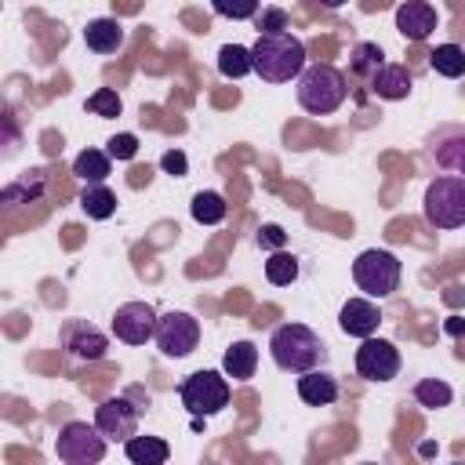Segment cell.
I'll return each instance as SVG.
<instances>
[{"label": "cell", "mask_w": 465, "mask_h": 465, "mask_svg": "<svg viewBox=\"0 0 465 465\" xmlns=\"http://www.w3.org/2000/svg\"><path fill=\"white\" fill-rule=\"evenodd\" d=\"M251 62L265 84H287L305 73V44L294 33L258 36L251 44Z\"/></svg>", "instance_id": "obj_1"}, {"label": "cell", "mask_w": 465, "mask_h": 465, "mask_svg": "<svg viewBox=\"0 0 465 465\" xmlns=\"http://www.w3.org/2000/svg\"><path fill=\"white\" fill-rule=\"evenodd\" d=\"M269 352H272V363L291 374H309L327 360V345L305 323H280L269 338Z\"/></svg>", "instance_id": "obj_2"}, {"label": "cell", "mask_w": 465, "mask_h": 465, "mask_svg": "<svg viewBox=\"0 0 465 465\" xmlns=\"http://www.w3.org/2000/svg\"><path fill=\"white\" fill-rule=\"evenodd\" d=\"M345 94H349V80L331 62H312L298 76V105L312 116H331L334 109H341Z\"/></svg>", "instance_id": "obj_3"}, {"label": "cell", "mask_w": 465, "mask_h": 465, "mask_svg": "<svg viewBox=\"0 0 465 465\" xmlns=\"http://www.w3.org/2000/svg\"><path fill=\"white\" fill-rule=\"evenodd\" d=\"M425 222L432 229H461L465 225V178L436 174L425 185Z\"/></svg>", "instance_id": "obj_4"}, {"label": "cell", "mask_w": 465, "mask_h": 465, "mask_svg": "<svg viewBox=\"0 0 465 465\" xmlns=\"http://www.w3.org/2000/svg\"><path fill=\"white\" fill-rule=\"evenodd\" d=\"M400 276H403L400 258H396L392 251H381V247H371V251H363V254L352 262V280H356V287H360L371 302L396 294Z\"/></svg>", "instance_id": "obj_5"}, {"label": "cell", "mask_w": 465, "mask_h": 465, "mask_svg": "<svg viewBox=\"0 0 465 465\" xmlns=\"http://www.w3.org/2000/svg\"><path fill=\"white\" fill-rule=\"evenodd\" d=\"M182 407L196 418H211L222 407H229V378L222 371H193L182 385H178Z\"/></svg>", "instance_id": "obj_6"}, {"label": "cell", "mask_w": 465, "mask_h": 465, "mask_svg": "<svg viewBox=\"0 0 465 465\" xmlns=\"http://www.w3.org/2000/svg\"><path fill=\"white\" fill-rule=\"evenodd\" d=\"M54 454L62 465H98L105 458V436L98 432V425L69 421L54 436Z\"/></svg>", "instance_id": "obj_7"}, {"label": "cell", "mask_w": 465, "mask_h": 465, "mask_svg": "<svg viewBox=\"0 0 465 465\" xmlns=\"http://www.w3.org/2000/svg\"><path fill=\"white\" fill-rule=\"evenodd\" d=\"M156 349L163 352V356H171V360H182V356H189L196 345H200V320L193 316V312H182V309H171V312H163L160 316V323H156Z\"/></svg>", "instance_id": "obj_8"}, {"label": "cell", "mask_w": 465, "mask_h": 465, "mask_svg": "<svg viewBox=\"0 0 465 465\" xmlns=\"http://www.w3.org/2000/svg\"><path fill=\"white\" fill-rule=\"evenodd\" d=\"M356 374L363 381H392L400 374V349L389 338H367L356 349Z\"/></svg>", "instance_id": "obj_9"}, {"label": "cell", "mask_w": 465, "mask_h": 465, "mask_svg": "<svg viewBox=\"0 0 465 465\" xmlns=\"http://www.w3.org/2000/svg\"><path fill=\"white\" fill-rule=\"evenodd\" d=\"M156 309L149 302H127L113 312V334L124 341V345H145L149 338H156Z\"/></svg>", "instance_id": "obj_10"}, {"label": "cell", "mask_w": 465, "mask_h": 465, "mask_svg": "<svg viewBox=\"0 0 465 465\" xmlns=\"http://www.w3.org/2000/svg\"><path fill=\"white\" fill-rule=\"evenodd\" d=\"M94 425L105 440H131L138 429V407L127 396H109L94 407Z\"/></svg>", "instance_id": "obj_11"}, {"label": "cell", "mask_w": 465, "mask_h": 465, "mask_svg": "<svg viewBox=\"0 0 465 465\" xmlns=\"http://www.w3.org/2000/svg\"><path fill=\"white\" fill-rule=\"evenodd\" d=\"M62 345H65L76 360L94 363V360H102V356H105L109 338H105L94 323H87V320H69V323H65V331H62Z\"/></svg>", "instance_id": "obj_12"}, {"label": "cell", "mask_w": 465, "mask_h": 465, "mask_svg": "<svg viewBox=\"0 0 465 465\" xmlns=\"http://www.w3.org/2000/svg\"><path fill=\"white\" fill-rule=\"evenodd\" d=\"M378 323H381V309H378L371 298H349V302L341 305V312H338V327H341L349 338H360V341L374 338Z\"/></svg>", "instance_id": "obj_13"}, {"label": "cell", "mask_w": 465, "mask_h": 465, "mask_svg": "<svg viewBox=\"0 0 465 465\" xmlns=\"http://www.w3.org/2000/svg\"><path fill=\"white\" fill-rule=\"evenodd\" d=\"M436 25H440V15H436V7L425 4V0H407V4L396 7V29H400L407 40H414V44H421L425 36H432Z\"/></svg>", "instance_id": "obj_14"}, {"label": "cell", "mask_w": 465, "mask_h": 465, "mask_svg": "<svg viewBox=\"0 0 465 465\" xmlns=\"http://www.w3.org/2000/svg\"><path fill=\"white\" fill-rule=\"evenodd\" d=\"M429 153H432L436 167L450 171L454 178H465V131H454V127L440 131V134L432 138Z\"/></svg>", "instance_id": "obj_15"}, {"label": "cell", "mask_w": 465, "mask_h": 465, "mask_svg": "<svg viewBox=\"0 0 465 465\" xmlns=\"http://www.w3.org/2000/svg\"><path fill=\"white\" fill-rule=\"evenodd\" d=\"M411 84H414V73L407 65H396V62H385L378 69V76L371 80V94L385 98V102H400L411 94Z\"/></svg>", "instance_id": "obj_16"}, {"label": "cell", "mask_w": 465, "mask_h": 465, "mask_svg": "<svg viewBox=\"0 0 465 465\" xmlns=\"http://www.w3.org/2000/svg\"><path fill=\"white\" fill-rule=\"evenodd\" d=\"M298 396L309 407H331L338 400V378L320 371V367L309 371V374H298Z\"/></svg>", "instance_id": "obj_17"}, {"label": "cell", "mask_w": 465, "mask_h": 465, "mask_svg": "<svg viewBox=\"0 0 465 465\" xmlns=\"http://www.w3.org/2000/svg\"><path fill=\"white\" fill-rule=\"evenodd\" d=\"M84 44L94 51V54H116L124 47V25L116 18H94L87 22L84 29Z\"/></svg>", "instance_id": "obj_18"}, {"label": "cell", "mask_w": 465, "mask_h": 465, "mask_svg": "<svg viewBox=\"0 0 465 465\" xmlns=\"http://www.w3.org/2000/svg\"><path fill=\"white\" fill-rule=\"evenodd\" d=\"M254 367H258V349L254 341H232L222 356V374L232 378V381H247L254 378Z\"/></svg>", "instance_id": "obj_19"}, {"label": "cell", "mask_w": 465, "mask_h": 465, "mask_svg": "<svg viewBox=\"0 0 465 465\" xmlns=\"http://www.w3.org/2000/svg\"><path fill=\"white\" fill-rule=\"evenodd\" d=\"M109 167H113V156L105 149H84L76 160H73V174L87 185H105L109 178Z\"/></svg>", "instance_id": "obj_20"}, {"label": "cell", "mask_w": 465, "mask_h": 465, "mask_svg": "<svg viewBox=\"0 0 465 465\" xmlns=\"http://www.w3.org/2000/svg\"><path fill=\"white\" fill-rule=\"evenodd\" d=\"M124 454H127L131 465H163L167 454H171V447L160 436H131L124 443Z\"/></svg>", "instance_id": "obj_21"}, {"label": "cell", "mask_w": 465, "mask_h": 465, "mask_svg": "<svg viewBox=\"0 0 465 465\" xmlns=\"http://www.w3.org/2000/svg\"><path fill=\"white\" fill-rule=\"evenodd\" d=\"M218 73H222L225 80H240V76L254 73L251 47H243V44H222V47H218Z\"/></svg>", "instance_id": "obj_22"}, {"label": "cell", "mask_w": 465, "mask_h": 465, "mask_svg": "<svg viewBox=\"0 0 465 465\" xmlns=\"http://www.w3.org/2000/svg\"><path fill=\"white\" fill-rule=\"evenodd\" d=\"M80 207H84L87 218L105 222V218H113V211H116V193H113L109 185H87V189L80 193Z\"/></svg>", "instance_id": "obj_23"}, {"label": "cell", "mask_w": 465, "mask_h": 465, "mask_svg": "<svg viewBox=\"0 0 465 465\" xmlns=\"http://www.w3.org/2000/svg\"><path fill=\"white\" fill-rule=\"evenodd\" d=\"M381 65H385V54H381L378 44H356V47H352V62H349V69H352V76H360L367 87H371V80L378 76Z\"/></svg>", "instance_id": "obj_24"}, {"label": "cell", "mask_w": 465, "mask_h": 465, "mask_svg": "<svg viewBox=\"0 0 465 465\" xmlns=\"http://www.w3.org/2000/svg\"><path fill=\"white\" fill-rule=\"evenodd\" d=\"M193 218L200 222V225H218V222H225V214H229V203H225V196L222 193H211V189H203V193H196L193 196Z\"/></svg>", "instance_id": "obj_25"}, {"label": "cell", "mask_w": 465, "mask_h": 465, "mask_svg": "<svg viewBox=\"0 0 465 465\" xmlns=\"http://www.w3.org/2000/svg\"><path fill=\"white\" fill-rule=\"evenodd\" d=\"M429 65H432L440 76L458 80V76H465V51H461L458 44H440V47L429 54Z\"/></svg>", "instance_id": "obj_26"}, {"label": "cell", "mask_w": 465, "mask_h": 465, "mask_svg": "<svg viewBox=\"0 0 465 465\" xmlns=\"http://www.w3.org/2000/svg\"><path fill=\"white\" fill-rule=\"evenodd\" d=\"M265 280H269L272 287H291V283L298 280V258L287 254V251L269 254V258H265Z\"/></svg>", "instance_id": "obj_27"}, {"label": "cell", "mask_w": 465, "mask_h": 465, "mask_svg": "<svg viewBox=\"0 0 465 465\" xmlns=\"http://www.w3.org/2000/svg\"><path fill=\"white\" fill-rule=\"evenodd\" d=\"M414 400H418L421 407L436 411V407H447V403L454 400V389H450L447 381H440V378H421V381L414 385Z\"/></svg>", "instance_id": "obj_28"}, {"label": "cell", "mask_w": 465, "mask_h": 465, "mask_svg": "<svg viewBox=\"0 0 465 465\" xmlns=\"http://www.w3.org/2000/svg\"><path fill=\"white\" fill-rule=\"evenodd\" d=\"M87 113L113 120V116H120V113H124V102H120V94H116L113 87H98V91H91V94H87Z\"/></svg>", "instance_id": "obj_29"}, {"label": "cell", "mask_w": 465, "mask_h": 465, "mask_svg": "<svg viewBox=\"0 0 465 465\" xmlns=\"http://www.w3.org/2000/svg\"><path fill=\"white\" fill-rule=\"evenodd\" d=\"M287 25H291V18H287V11H283V7H262V11H258V18H254V29H258V36L291 33Z\"/></svg>", "instance_id": "obj_30"}, {"label": "cell", "mask_w": 465, "mask_h": 465, "mask_svg": "<svg viewBox=\"0 0 465 465\" xmlns=\"http://www.w3.org/2000/svg\"><path fill=\"white\" fill-rule=\"evenodd\" d=\"M105 153H109L113 160H134L138 138H134V134H113V138L105 142Z\"/></svg>", "instance_id": "obj_31"}, {"label": "cell", "mask_w": 465, "mask_h": 465, "mask_svg": "<svg viewBox=\"0 0 465 465\" xmlns=\"http://www.w3.org/2000/svg\"><path fill=\"white\" fill-rule=\"evenodd\" d=\"M283 243H287V232H283L280 225L269 222V225L258 229V247H262V251H272V254H276V251H283Z\"/></svg>", "instance_id": "obj_32"}, {"label": "cell", "mask_w": 465, "mask_h": 465, "mask_svg": "<svg viewBox=\"0 0 465 465\" xmlns=\"http://www.w3.org/2000/svg\"><path fill=\"white\" fill-rule=\"evenodd\" d=\"M214 11L225 15V18H258L262 4H225V0H214Z\"/></svg>", "instance_id": "obj_33"}, {"label": "cell", "mask_w": 465, "mask_h": 465, "mask_svg": "<svg viewBox=\"0 0 465 465\" xmlns=\"http://www.w3.org/2000/svg\"><path fill=\"white\" fill-rule=\"evenodd\" d=\"M160 167H163L167 174H185V171H189V160H185L182 149H167V153L160 156Z\"/></svg>", "instance_id": "obj_34"}, {"label": "cell", "mask_w": 465, "mask_h": 465, "mask_svg": "<svg viewBox=\"0 0 465 465\" xmlns=\"http://www.w3.org/2000/svg\"><path fill=\"white\" fill-rule=\"evenodd\" d=\"M360 465H378V461H360Z\"/></svg>", "instance_id": "obj_35"}, {"label": "cell", "mask_w": 465, "mask_h": 465, "mask_svg": "<svg viewBox=\"0 0 465 465\" xmlns=\"http://www.w3.org/2000/svg\"><path fill=\"white\" fill-rule=\"evenodd\" d=\"M450 465H465V461H450Z\"/></svg>", "instance_id": "obj_36"}]
</instances>
